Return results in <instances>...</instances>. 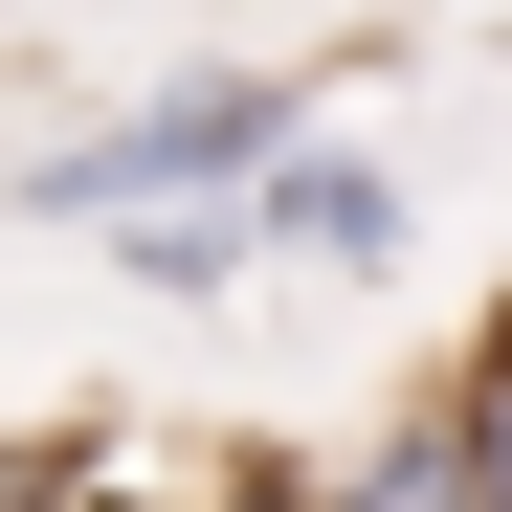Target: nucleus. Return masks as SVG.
Wrapping results in <instances>:
<instances>
[{
    "mask_svg": "<svg viewBox=\"0 0 512 512\" xmlns=\"http://www.w3.org/2000/svg\"><path fill=\"white\" fill-rule=\"evenodd\" d=\"M446 423H468V468H490V512H512V312L468 334V379H446Z\"/></svg>",
    "mask_w": 512,
    "mask_h": 512,
    "instance_id": "5",
    "label": "nucleus"
},
{
    "mask_svg": "<svg viewBox=\"0 0 512 512\" xmlns=\"http://www.w3.org/2000/svg\"><path fill=\"white\" fill-rule=\"evenodd\" d=\"M446 23H468V0H446Z\"/></svg>",
    "mask_w": 512,
    "mask_h": 512,
    "instance_id": "6",
    "label": "nucleus"
},
{
    "mask_svg": "<svg viewBox=\"0 0 512 512\" xmlns=\"http://www.w3.org/2000/svg\"><path fill=\"white\" fill-rule=\"evenodd\" d=\"M312 512H490V468H468V423H446V401H401V423H379V446L334 468Z\"/></svg>",
    "mask_w": 512,
    "mask_h": 512,
    "instance_id": "3",
    "label": "nucleus"
},
{
    "mask_svg": "<svg viewBox=\"0 0 512 512\" xmlns=\"http://www.w3.org/2000/svg\"><path fill=\"white\" fill-rule=\"evenodd\" d=\"M245 268H268V245H245V201H201V223H134V290H156V312H223Z\"/></svg>",
    "mask_w": 512,
    "mask_h": 512,
    "instance_id": "4",
    "label": "nucleus"
},
{
    "mask_svg": "<svg viewBox=\"0 0 512 512\" xmlns=\"http://www.w3.org/2000/svg\"><path fill=\"white\" fill-rule=\"evenodd\" d=\"M245 245H268V268H334V290H379L401 245H423V201H401V156H357V134H290L268 179H245Z\"/></svg>",
    "mask_w": 512,
    "mask_h": 512,
    "instance_id": "2",
    "label": "nucleus"
},
{
    "mask_svg": "<svg viewBox=\"0 0 512 512\" xmlns=\"http://www.w3.org/2000/svg\"><path fill=\"white\" fill-rule=\"evenodd\" d=\"M312 134V67H156V90L112 112V134H67V156H23V223H201V201H245L268 156Z\"/></svg>",
    "mask_w": 512,
    "mask_h": 512,
    "instance_id": "1",
    "label": "nucleus"
}]
</instances>
